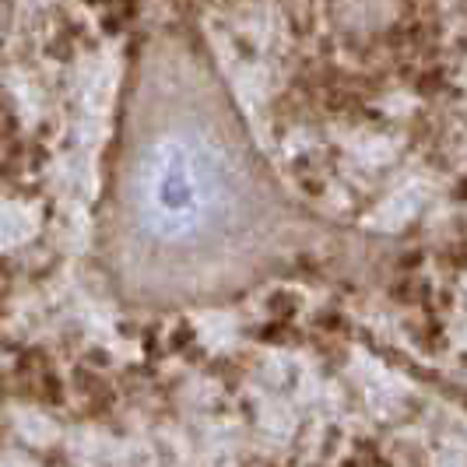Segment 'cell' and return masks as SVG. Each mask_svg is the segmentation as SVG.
<instances>
[{"mask_svg": "<svg viewBox=\"0 0 467 467\" xmlns=\"http://www.w3.org/2000/svg\"><path fill=\"white\" fill-rule=\"evenodd\" d=\"M99 243L119 303L190 309L288 278L348 235L281 183L218 74L169 47L123 99Z\"/></svg>", "mask_w": 467, "mask_h": 467, "instance_id": "1", "label": "cell"}]
</instances>
